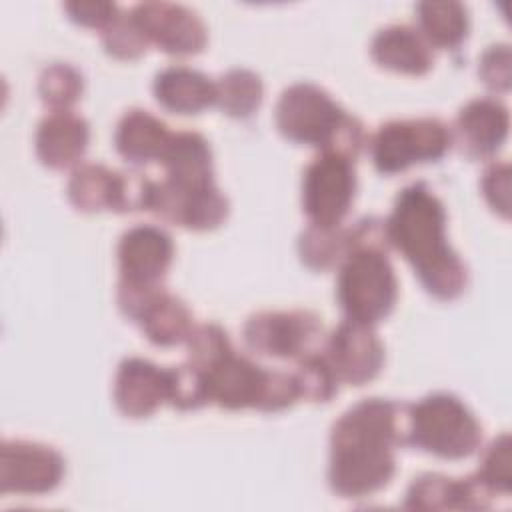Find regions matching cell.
I'll list each match as a JSON object with an SVG mask.
<instances>
[{"instance_id": "6da1fadb", "label": "cell", "mask_w": 512, "mask_h": 512, "mask_svg": "<svg viewBox=\"0 0 512 512\" xmlns=\"http://www.w3.org/2000/svg\"><path fill=\"white\" fill-rule=\"evenodd\" d=\"M408 404L364 398L348 408L330 434V488L364 498L384 488L396 470L394 448L406 444Z\"/></svg>"}, {"instance_id": "7a4b0ae2", "label": "cell", "mask_w": 512, "mask_h": 512, "mask_svg": "<svg viewBox=\"0 0 512 512\" xmlns=\"http://www.w3.org/2000/svg\"><path fill=\"white\" fill-rule=\"evenodd\" d=\"M390 246L416 270L422 286L440 300L462 294L468 272L446 238V210L426 182H414L396 196L384 220Z\"/></svg>"}, {"instance_id": "3957f363", "label": "cell", "mask_w": 512, "mask_h": 512, "mask_svg": "<svg viewBox=\"0 0 512 512\" xmlns=\"http://www.w3.org/2000/svg\"><path fill=\"white\" fill-rule=\"evenodd\" d=\"M276 126L292 142L318 146L348 160L360 154L366 140L362 122L312 82L292 84L280 94Z\"/></svg>"}, {"instance_id": "277c9868", "label": "cell", "mask_w": 512, "mask_h": 512, "mask_svg": "<svg viewBox=\"0 0 512 512\" xmlns=\"http://www.w3.org/2000/svg\"><path fill=\"white\" fill-rule=\"evenodd\" d=\"M482 440V426L466 404L446 392H436L408 404L406 444L440 458H466Z\"/></svg>"}, {"instance_id": "5b68a950", "label": "cell", "mask_w": 512, "mask_h": 512, "mask_svg": "<svg viewBox=\"0 0 512 512\" xmlns=\"http://www.w3.org/2000/svg\"><path fill=\"white\" fill-rule=\"evenodd\" d=\"M338 302L346 318L374 324L386 318L398 296L394 268L384 250L354 248L340 262Z\"/></svg>"}, {"instance_id": "8992f818", "label": "cell", "mask_w": 512, "mask_h": 512, "mask_svg": "<svg viewBox=\"0 0 512 512\" xmlns=\"http://www.w3.org/2000/svg\"><path fill=\"white\" fill-rule=\"evenodd\" d=\"M452 144L450 128L438 118L390 120L378 126L370 142L374 166L382 174L402 172L418 162L440 160Z\"/></svg>"}, {"instance_id": "52a82bcc", "label": "cell", "mask_w": 512, "mask_h": 512, "mask_svg": "<svg viewBox=\"0 0 512 512\" xmlns=\"http://www.w3.org/2000/svg\"><path fill=\"white\" fill-rule=\"evenodd\" d=\"M250 350L274 358H304L320 352L324 328L310 310H262L244 324Z\"/></svg>"}, {"instance_id": "ba28073f", "label": "cell", "mask_w": 512, "mask_h": 512, "mask_svg": "<svg viewBox=\"0 0 512 512\" xmlns=\"http://www.w3.org/2000/svg\"><path fill=\"white\" fill-rule=\"evenodd\" d=\"M356 192L352 160L322 152L304 170L302 210L310 224L336 226L346 216Z\"/></svg>"}, {"instance_id": "9c48e42d", "label": "cell", "mask_w": 512, "mask_h": 512, "mask_svg": "<svg viewBox=\"0 0 512 512\" xmlns=\"http://www.w3.org/2000/svg\"><path fill=\"white\" fill-rule=\"evenodd\" d=\"M64 476V458L52 446L28 440H4L0 448V492L46 494Z\"/></svg>"}, {"instance_id": "30bf717a", "label": "cell", "mask_w": 512, "mask_h": 512, "mask_svg": "<svg viewBox=\"0 0 512 512\" xmlns=\"http://www.w3.org/2000/svg\"><path fill=\"white\" fill-rule=\"evenodd\" d=\"M148 42L174 56L198 54L208 40L202 18L174 2H140L130 10Z\"/></svg>"}, {"instance_id": "8fae6325", "label": "cell", "mask_w": 512, "mask_h": 512, "mask_svg": "<svg viewBox=\"0 0 512 512\" xmlns=\"http://www.w3.org/2000/svg\"><path fill=\"white\" fill-rule=\"evenodd\" d=\"M150 212L160 220L190 228L212 230L228 216V198L214 186L180 188L168 180L154 182Z\"/></svg>"}, {"instance_id": "7c38bea8", "label": "cell", "mask_w": 512, "mask_h": 512, "mask_svg": "<svg viewBox=\"0 0 512 512\" xmlns=\"http://www.w3.org/2000/svg\"><path fill=\"white\" fill-rule=\"evenodd\" d=\"M324 356L338 382L362 386L380 372L384 346L370 324L346 318L330 334Z\"/></svg>"}, {"instance_id": "4fadbf2b", "label": "cell", "mask_w": 512, "mask_h": 512, "mask_svg": "<svg viewBox=\"0 0 512 512\" xmlns=\"http://www.w3.org/2000/svg\"><path fill=\"white\" fill-rule=\"evenodd\" d=\"M174 254L172 238L158 226L138 224L128 228L118 242L120 280L160 284Z\"/></svg>"}, {"instance_id": "5bb4252c", "label": "cell", "mask_w": 512, "mask_h": 512, "mask_svg": "<svg viewBox=\"0 0 512 512\" xmlns=\"http://www.w3.org/2000/svg\"><path fill=\"white\" fill-rule=\"evenodd\" d=\"M508 126V108L500 100L488 96L474 98L460 108L452 142L468 158H488L504 144Z\"/></svg>"}, {"instance_id": "9a60e30c", "label": "cell", "mask_w": 512, "mask_h": 512, "mask_svg": "<svg viewBox=\"0 0 512 512\" xmlns=\"http://www.w3.org/2000/svg\"><path fill=\"white\" fill-rule=\"evenodd\" d=\"M490 494L474 478H448L444 474H422L410 484L404 508L410 510H484Z\"/></svg>"}, {"instance_id": "2e32d148", "label": "cell", "mask_w": 512, "mask_h": 512, "mask_svg": "<svg viewBox=\"0 0 512 512\" xmlns=\"http://www.w3.org/2000/svg\"><path fill=\"white\" fill-rule=\"evenodd\" d=\"M166 370L144 358L120 362L114 380V402L130 418L150 416L166 400Z\"/></svg>"}, {"instance_id": "e0dca14e", "label": "cell", "mask_w": 512, "mask_h": 512, "mask_svg": "<svg viewBox=\"0 0 512 512\" xmlns=\"http://www.w3.org/2000/svg\"><path fill=\"white\" fill-rule=\"evenodd\" d=\"M88 122L72 110H52L36 130V154L42 164L62 170L76 164L86 146Z\"/></svg>"}, {"instance_id": "ac0fdd59", "label": "cell", "mask_w": 512, "mask_h": 512, "mask_svg": "<svg viewBox=\"0 0 512 512\" xmlns=\"http://www.w3.org/2000/svg\"><path fill=\"white\" fill-rule=\"evenodd\" d=\"M370 54L378 66L412 76L426 74L434 62L432 46L408 24L380 28L372 38Z\"/></svg>"}, {"instance_id": "d6986e66", "label": "cell", "mask_w": 512, "mask_h": 512, "mask_svg": "<svg viewBox=\"0 0 512 512\" xmlns=\"http://www.w3.org/2000/svg\"><path fill=\"white\" fill-rule=\"evenodd\" d=\"M160 162L166 170V180L180 188H204L214 184L212 150L198 132H176L170 136Z\"/></svg>"}, {"instance_id": "ffe728a7", "label": "cell", "mask_w": 512, "mask_h": 512, "mask_svg": "<svg viewBox=\"0 0 512 512\" xmlns=\"http://www.w3.org/2000/svg\"><path fill=\"white\" fill-rule=\"evenodd\" d=\"M154 96L170 112L196 114L216 102V82L188 66H168L154 78Z\"/></svg>"}, {"instance_id": "44dd1931", "label": "cell", "mask_w": 512, "mask_h": 512, "mask_svg": "<svg viewBox=\"0 0 512 512\" xmlns=\"http://www.w3.org/2000/svg\"><path fill=\"white\" fill-rule=\"evenodd\" d=\"M172 132L168 126L142 108L128 110L114 134V144L120 156L132 164H146L150 160H160L164 148L170 142Z\"/></svg>"}, {"instance_id": "7402d4cb", "label": "cell", "mask_w": 512, "mask_h": 512, "mask_svg": "<svg viewBox=\"0 0 512 512\" xmlns=\"http://www.w3.org/2000/svg\"><path fill=\"white\" fill-rule=\"evenodd\" d=\"M146 338L158 346H174L184 340L194 330L192 314L188 306L168 294L164 288L152 296V300L138 312L134 320Z\"/></svg>"}, {"instance_id": "603a6c76", "label": "cell", "mask_w": 512, "mask_h": 512, "mask_svg": "<svg viewBox=\"0 0 512 512\" xmlns=\"http://www.w3.org/2000/svg\"><path fill=\"white\" fill-rule=\"evenodd\" d=\"M420 34L430 46L454 50L468 34V8L456 0H426L416 4Z\"/></svg>"}, {"instance_id": "cb8c5ba5", "label": "cell", "mask_w": 512, "mask_h": 512, "mask_svg": "<svg viewBox=\"0 0 512 512\" xmlns=\"http://www.w3.org/2000/svg\"><path fill=\"white\" fill-rule=\"evenodd\" d=\"M120 172L102 164H82L68 180V198L82 212H118Z\"/></svg>"}, {"instance_id": "d4e9b609", "label": "cell", "mask_w": 512, "mask_h": 512, "mask_svg": "<svg viewBox=\"0 0 512 512\" xmlns=\"http://www.w3.org/2000/svg\"><path fill=\"white\" fill-rule=\"evenodd\" d=\"M298 252L308 268L328 270L340 264L350 252V232L340 224H310L298 238Z\"/></svg>"}, {"instance_id": "484cf974", "label": "cell", "mask_w": 512, "mask_h": 512, "mask_svg": "<svg viewBox=\"0 0 512 512\" xmlns=\"http://www.w3.org/2000/svg\"><path fill=\"white\" fill-rule=\"evenodd\" d=\"M262 94L260 76L248 68H232L216 82V104L234 118L254 114L262 102Z\"/></svg>"}, {"instance_id": "4316f807", "label": "cell", "mask_w": 512, "mask_h": 512, "mask_svg": "<svg viewBox=\"0 0 512 512\" xmlns=\"http://www.w3.org/2000/svg\"><path fill=\"white\" fill-rule=\"evenodd\" d=\"M82 88V74L66 62L46 66L38 78V94L52 110H70V106L80 98Z\"/></svg>"}, {"instance_id": "83f0119b", "label": "cell", "mask_w": 512, "mask_h": 512, "mask_svg": "<svg viewBox=\"0 0 512 512\" xmlns=\"http://www.w3.org/2000/svg\"><path fill=\"white\" fill-rule=\"evenodd\" d=\"M510 436L508 432H502L496 436L486 450L482 452L480 466L474 474V478L482 484V488L490 494H504L508 496L512 490V468H510Z\"/></svg>"}, {"instance_id": "f1b7e54d", "label": "cell", "mask_w": 512, "mask_h": 512, "mask_svg": "<svg viewBox=\"0 0 512 512\" xmlns=\"http://www.w3.org/2000/svg\"><path fill=\"white\" fill-rule=\"evenodd\" d=\"M166 400L178 410H196L210 402L208 380L200 368L186 362L166 370Z\"/></svg>"}, {"instance_id": "f546056e", "label": "cell", "mask_w": 512, "mask_h": 512, "mask_svg": "<svg viewBox=\"0 0 512 512\" xmlns=\"http://www.w3.org/2000/svg\"><path fill=\"white\" fill-rule=\"evenodd\" d=\"M300 398L310 402H328L338 390V378L324 354H310L298 360L294 372Z\"/></svg>"}, {"instance_id": "4dcf8cb0", "label": "cell", "mask_w": 512, "mask_h": 512, "mask_svg": "<svg viewBox=\"0 0 512 512\" xmlns=\"http://www.w3.org/2000/svg\"><path fill=\"white\" fill-rule=\"evenodd\" d=\"M102 44L116 58H138L148 48V40L134 22L130 12H118L116 18L102 30Z\"/></svg>"}, {"instance_id": "1f68e13d", "label": "cell", "mask_w": 512, "mask_h": 512, "mask_svg": "<svg viewBox=\"0 0 512 512\" xmlns=\"http://www.w3.org/2000/svg\"><path fill=\"white\" fill-rule=\"evenodd\" d=\"M478 76L492 92H508L512 84L510 46L504 42L488 46L480 58Z\"/></svg>"}, {"instance_id": "d6a6232c", "label": "cell", "mask_w": 512, "mask_h": 512, "mask_svg": "<svg viewBox=\"0 0 512 512\" xmlns=\"http://www.w3.org/2000/svg\"><path fill=\"white\" fill-rule=\"evenodd\" d=\"M482 194L490 208L502 218L510 216V164L492 162L484 168L480 180Z\"/></svg>"}, {"instance_id": "836d02e7", "label": "cell", "mask_w": 512, "mask_h": 512, "mask_svg": "<svg viewBox=\"0 0 512 512\" xmlns=\"http://www.w3.org/2000/svg\"><path fill=\"white\" fill-rule=\"evenodd\" d=\"M64 10L68 12L70 20L90 26V28H100L104 30L120 12L116 4L112 2H100V0H76V2H66Z\"/></svg>"}]
</instances>
